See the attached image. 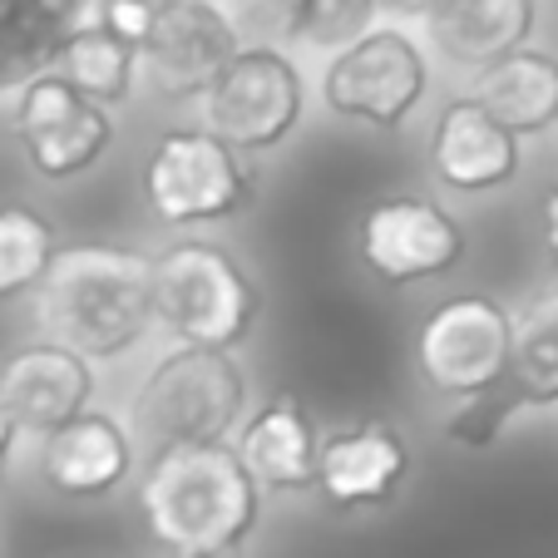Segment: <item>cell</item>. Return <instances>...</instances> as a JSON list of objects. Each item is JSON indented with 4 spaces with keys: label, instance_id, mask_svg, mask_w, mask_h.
I'll use <instances>...</instances> for the list:
<instances>
[{
    "label": "cell",
    "instance_id": "cell-1",
    "mask_svg": "<svg viewBox=\"0 0 558 558\" xmlns=\"http://www.w3.org/2000/svg\"><path fill=\"white\" fill-rule=\"evenodd\" d=\"M35 322L45 337L85 351L89 361H124L158 327L154 253L119 243L60 247L35 287Z\"/></svg>",
    "mask_w": 558,
    "mask_h": 558
},
{
    "label": "cell",
    "instance_id": "cell-2",
    "mask_svg": "<svg viewBox=\"0 0 558 558\" xmlns=\"http://www.w3.org/2000/svg\"><path fill=\"white\" fill-rule=\"evenodd\" d=\"M263 495L232 440L173 445L148 454L138 514L148 538L169 554H228L253 538Z\"/></svg>",
    "mask_w": 558,
    "mask_h": 558
},
{
    "label": "cell",
    "instance_id": "cell-3",
    "mask_svg": "<svg viewBox=\"0 0 558 558\" xmlns=\"http://www.w3.org/2000/svg\"><path fill=\"white\" fill-rule=\"evenodd\" d=\"M247 401H253V380L238 351L173 341L134 380L124 421L134 440L158 454L173 445L232 440L247 421Z\"/></svg>",
    "mask_w": 558,
    "mask_h": 558
},
{
    "label": "cell",
    "instance_id": "cell-4",
    "mask_svg": "<svg viewBox=\"0 0 558 558\" xmlns=\"http://www.w3.org/2000/svg\"><path fill=\"white\" fill-rule=\"evenodd\" d=\"M154 302L158 331L169 341L222 351H243L263 316V292L247 263L208 238H183L154 253Z\"/></svg>",
    "mask_w": 558,
    "mask_h": 558
},
{
    "label": "cell",
    "instance_id": "cell-5",
    "mask_svg": "<svg viewBox=\"0 0 558 558\" xmlns=\"http://www.w3.org/2000/svg\"><path fill=\"white\" fill-rule=\"evenodd\" d=\"M144 203L158 228L198 232L213 222L243 218L257 203V173L247 154L213 129H169L144 158Z\"/></svg>",
    "mask_w": 558,
    "mask_h": 558
},
{
    "label": "cell",
    "instance_id": "cell-6",
    "mask_svg": "<svg viewBox=\"0 0 558 558\" xmlns=\"http://www.w3.org/2000/svg\"><path fill=\"white\" fill-rule=\"evenodd\" d=\"M316 89L327 114L401 134L430 95V45L405 21H380L322 64Z\"/></svg>",
    "mask_w": 558,
    "mask_h": 558
},
{
    "label": "cell",
    "instance_id": "cell-7",
    "mask_svg": "<svg viewBox=\"0 0 558 558\" xmlns=\"http://www.w3.org/2000/svg\"><path fill=\"white\" fill-rule=\"evenodd\" d=\"M514 366V312L489 292H454L415 331V376L440 401L499 390Z\"/></svg>",
    "mask_w": 558,
    "mask_h": 558
},
{
    "label": "cell",
    "instance_id": "cell-8",
    "mask_svg": "<svg viewBox=\"0 0 558 558\" xmlns=\"http://www.w3.org/2000/svg\"><path fill=\"white\" fill-rule=\"evenodd\" d=\"M203 129L238 154H272L306 119V70L287 45H243L193 105Z\"/></svg>",
    "mask_w": 558,
    "mask_h": 558
},
{
    "label": "cell",
    "instance_id": "cell-9",
    "mask_svg": "<svg viewBox=\"0 0 558 558\" xmlns=\"http://www.w3.org/2000/svg\"><path fill=\"white\" fill-rule=\"evenodd\" d=\"M11 129L31 173L45 183L85 179L89 169L105 163V154L119 138L114 109L89 99L85 89H74L60 70H40L15 89Z\"/></svg>",
    "mask_w": 558,
    "mask_h": 558
},
{
    "label": "cell",
    "instance_id": "cell-10",
    "mask_svg": "<svg viewBox=\"0 0 558 558\" xmlns=\"http://www.w3.org/2000/svg\"><path fill=\"white\" fill-rule=\"evenodd\" d=\"M470 253L464 222L425 193H386L356 222V257L380 287L450 277Z\"/></svg>",
    "mask_w": 558,
    "mask_h": 558
},
{
    "label": "cell",
    "instance_id": "cell-11",
    "mask_svg": "<svg viewBox=\"0 0 558 558\" xmlns=\"http://www.w3.org/2000/svg\"><path fill=\"white\" fill-rule=\"evenodd\" d=\"M243 50V31L222 0H158L154 31L138 45V85L163 105H198Z\"/></svg>",
    "mask_w": 558,
    "mask_h": 558
},
{
    "label": "cell",
    "instance_id": "cell-12",
    "mask_svg": "<svg viewBox=\"0 0 558 558\" xmlns=\"http://www.w3.org/2000/svg\"><path fill=\"white\" fill-rule=\"evenodd\" d=\"M95 396H99L95 361L85 351L45 337V331L0 361V401L15 415L21 435L35 445L45 435H54L60 425H70L74 415L95 411Z\"/></svg>",
    "mask_w": 558,
    "mask_h": 558
},
{
    "label": "cell",
    "instance_id": "cell-13",
    "mask_svg": "<svg viewBox=\"0 0 558 558\" xmlns=\"http://www.w3.org/2000/svg\"><path fill=\"white\" fill-rule=\"evenodd\" d=\"M430 173L440 189L460 193V198H485L524 173V138L505 119L489 114L474 95H454L435 114Z\"/></svg>",
    "mask_w": 558,
    "mask_h": 558
},
{
    "label": "cell",
    "instance_id": "cell-14",
    "mask_svg": "<svg viewBox=\"0 0 558 558\" xmlns=\"http://www.w3.org/2000/svg\"><path fill=\"white\" fill-rule=\"evenodd\" d=\"M40 480L64 499H109L134 480L138 440L129 421L109 411H85L35 445Z\"/></svg>",
    "mask_w": 558,
    "mask_h": 558
},
{
    "label": "cell",
    "instance_id": "cell-15",
    "mask_svg": "<svg viewBox=\"0 0 558 558\" xmlns=\"http://www.w3.org/2000/svg\"><path fill=\"white\" fill-rule=\"evenodd\" d=\"M405 474H411V445L396 425L361 421L322 435L316 495L331 509H386L405 489Z\"/></svg>",
    "mask_w": 558,
    "mask_h": 558
},
{
    "label": "cell",
    "instance_id": "cell-16",
    "mask_svg": "<svg viewBox=\"0 0 558 558\" xmlns=\"http://www.w3.org/2000/svg\"><path fill=\"white\" fill-rule=\"evenodd\" d=\"M534 25L538 0H435L421 21V35L435 60L460 74H480L534 40Z\"/></svg>",
    "mask_w": 558,
    "mask_h": 558
},
{
    "label": "cell",
    "instance_id": "cell-17",
    "mask_svg": "<svg viewBox=\"0 0 558 558\" xmlns=\"http://www.w3.org/2000/svg\"><path fill=\"white\" fill-rule=\"evenodd\" d=\"M232 445L267 495H316L322 430L296 396H272L257 411H247Z\"/></svg>",
    "mask_w": 558,
    "mask_h": 558
},
{
    "label": "cell",
    "instance_id": "cell-18",
    "mask_svg": "<svg viewBox=\"0 0 558 558\" xmlns=\"http://www.w3.org/2000/svg\"><path fill=\"white\" fill-rule=\"evenodd\" d=\"M470 95L505 119L519 138H538L558 129V54L538 50V45H519L514 54L495 60L489 70L470 74Z\"/></svg>",
    "mask_w": 558,
    "mask_h": 558
},
{
    "label": "cell",
    "instance_id": "cell-19",
    "mask_svg": "<svg viewBox=\"0 0 558 558\" xmlns=\"http://www.w3.org/2000/svg\"><path fill=\"white\" fill-rule=\"evenodd\" d=\"M95 0H15L0 21V95H15L25 80L50 70L64 35L89 21Z\"/></svg>",
    "mask_w": 558,
    "mask_h": 558
},
{
    "label": "cell",
    "instance_id": "cell-20",
    "mask_svg": "<svg viewBox=\"0 0 558 558\" xmlns=\"http://www.w3.org/2000/svg\"><path fill=\"white\" fill-rule=\"evenodd\" d=\"M50 70H60L74 89H85V95L99 99L105 109H124L129 99L138 95V45L119 40L95 15L64 35Z\"/></svg>",
    "mask_w": 558,
    "mask_h": 558
},
{
    "label": "cell",
    "instance_id": "cell-21",
    "mask_svg": "<svg viewBox=\"0 0 558 558\" xmlns=\"http://www.w3.org/2000/svg\"><path fill=\"white\" fill-rule=\"evenodd\" d=\"M509 380L534 411L558 405V282H544L514 306V366Z\"/></svg>",
    "mask_w": 558,
    "mask_h": 558
},
{
    "label": "cell",
    "instance_id": "cell-22",
    "mask_svg": "<svg viewBox=\"0 0 558 558\" xmlns=\"http://www.w3.org/2000/svg\"><path fill=\"white\" fill-rule=\"evenodd\" d=\"M277 5H282L287 50L322 54V60H331L337 50H347L351 40H361L386 21L380 0H277Z\"/></svg>",
    "mask_w": 558,
    "mask_h": 558
},
{
    "label": "cell",
    "instance_id": "cell-23",
    "mask_svg": "<svg viewBox=\"0 0 558 558\" xmlns=\"http://www.w3.org/2000/svg\"><path fill=\"white\" fill-rule=\"evenodd\" d=\"M54 253H60V232L45 213L25 203H0V302L31 296L50 272Z\"/></svg>",
    "mask_w": 558,
    "mask_h": 558
},
{
    "label": "cell",
    "instance_id": "cell-24",
    "mask_svg": "<svg viewBox=\"0 0 558 558\" xmlns=\"http://www.w3.org/2000/svg\"><path fill=\"white\" fill-rule=\"evenodd\" d=\"M524 411H534V405L519 396L514 380H505L499 390L470 396V401H454V411L445 415L440 430L454 450H495V445L509 435V425H514Z\"/></svg>",
    "mask_w": 558,
    "mask_h": 558
},
{
    "label": "cell",
    "instance_id": "cell-25",
    "mask_svg": "<svg viewBox=\"0 0 558 558\" xmlns=\"http://www.w3.org/2000/svg\"><path fill=\"white\" fill-rule=\"evenodd\" d=\"M154 11H158V0H95V5H89V15L129 45L148 40V31H154Z\"/></svg>",
    "mask_w": 558,
    "mask_h": 558
},
{
    "label": "cell",
    "instance_id": "cell-26",
    "mask_svg": "<svg viewBox=\"0 0 558 558\" xmlns=\"http://www.w3.org/2000/svg\"><path fill=\"white\" fill-rule=\"evenodd\" d=\"M538 222H544V253H548V263L558 267V183L544 193V208H538Z\"/></svg>",
    "mask_w": 558,
    "mask_h": 558
},
{
    "label": "cell",
    "instance_id": "cell-27",
    "mask_svg": "<svg viewBox=\"0 0 558 558\" xmlns=\"http://www.w3.org/2000/svg\"><path fill=\"white\" fill-rule=\"evenodd\" d=\"M435 0H380V15L386 21H405V25H421L430 15Z\"/></svg>",
    "mask_w": 558,
    "mask_h": 558
},
{
    "label": "cell",
    "instance_id": "cell-28",
    "mask_svg": "<svg viewBox=\"0 0 558 558\" xmlns=\"http://www.w3.org/2000/svg\"><path fill=\"white\" fill-rule=\"evenodd\" d=\"M25 435H21V425H15V415L5 411V401H0V474L11 470V460H15V445H21Z\"/></svg>",
    "mask_w": 558,
    "mask_h": 558
},
{
    "label": "cell",
    "instance_id": "cell-29",
    "mask_svg": "<svg viewBox=\"0 0 558 558\" xmlns=\"http://www.w3.org/2000/svg\"><path fill=\"white\" fill-rule=\"evenodd\" d=\"M173 558H243V548H228V554H173Z\"/></svg>",
    "mask_w": 558,
    "mask_h": 558
},
{
    "label": "cell",
    "instance_id": "cell-30",
    "mask_svg": "<svg viewBox=\"0 0 558 558\" xmlns=\"http://www.w3.org/2000/svg\"><path fill=\"white\" fill-rule=\"evenodd\" d=\"M11 5H15V0H0V21H5V11H11Z\"/></svg>",
    "mask_w": 558,
    "mask_h": 558
}]
</instances>
